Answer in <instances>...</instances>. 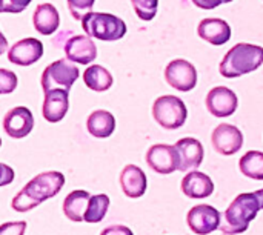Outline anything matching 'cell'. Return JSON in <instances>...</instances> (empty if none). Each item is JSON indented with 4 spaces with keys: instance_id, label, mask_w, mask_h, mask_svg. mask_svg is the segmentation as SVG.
<instances>
[{
    "instance_id": "obj_27",
    "label": "cell",
    "mask_w": 263,
    "mask_h": 235,
    "mask_svg": "<svg viewBox=\"0 0 263 235\" xmlns=\"http://www.w3.org/2000/svg\"><path fill=\"white\" fill-rule=\"evenodd\" d=\"M68 2V8L71 15L76 20H83V17L89 12H92V5L96 0H66Z\"/></svg>"
},
{
    "instance_id": "obj_2",
    "label": "cell",
    "mask_w": 263,
    "mask_h": 235,
    "mask_svg": "<svg viewBox=\"0 0 263 235\" xmlns=\"http://www.w3.org/2000/svg\"><path fill=\"white\" fill-rule=\"evenodd\" d=\"M260 209H263V189L237 195L222 216L220 231L230 235L243 234Z\"/></svg>"
},
{
    "instance_id": "obj_10",
    "label": "cell",
    "mask_w": 263,
    "mask_h": 235,
    "mask_svg": "<svg viewBox=\"0 0 263 235\" xmlns=\"http://www.w3.org/2000/svg\"><path fill=\"white\" fill-rule=\"evenodd\" d=\"M148 166L157 174H171L179 171V157L177 151L171 145H153L145 157Z\"/></svg>"
},
{
    "instance_id": "obj_5",
    "label": "cell",
    "mask_w": 263,
    "mask_h": 235,
    "mask_svg": "<svg viewBox=\"0 0 263 235\" xmlns=\"http://www.w3.org/2000/svg\"><path fill=\"white\" fill-rule=\"evenodd\" d=\"M153 117L163 129L174 131L185 125L188 111L182 99L176 95H162L153 105Z\"/></svg>"
},
{
    "instance_id": "obj_22",
    "label": "cell",
    "mask_w": 263,
    "mask_h": 235,
    "mask_svg": "<svg viewBox=\"0 0 263 235\" xmlns=\"http://www.w3.org/2000/svg\"><path fill=\"white\" fill-rule=\"evenodd\" d=\"M91 194L86 191H72L63 202V214L71 222H85V212L88 209Z\"/></svg>"
},
{
    "instance_id": "obj_17",
    "label": "cell",
    "mask_w": 263,
    "mask_h": 235,
    "mask_svg": "<svg viewBox=\"0 0 263 235\" xmlns=\"http://www.w3.org/2000/svg\"><path fill=\"white\" fill-rule=\"evenodd\" d=\"M69 108V99L68 92L62 89H52L49 92H45V100L42 106V114L46 122L57 123L60 122Z\"/></svg>"
},
{
    "instance_id": "obj_33",
    "label": "cell",
    "mask_w": 263,
    "mask_h": 235,
    "mask_svg": "<svg viewBox=\"0 0 263 235\" xmlns=\"http://www.w3.org/2000/svg\"><path fill=\"white\" fill-rule=\"evenodd\" d=\"M2 169H3V179H2V186H5V185H8V183H11V180L14 179V172L6 166V165H2Z\"/></svg>"
},
{
    "instance_id": "obj_24",
    "label": "cell",
    "mask_w": 263,
    "mask_h": 235,
    "mask_svg": "<svg viewBox=\"0 0 263 235\" xmlns=\"http://www.w3.org/2000/svg\"><path fill=\"white\" fill-rule=\"evenodd\" d=\"M239 168L245 177L251 180H263V152L259 151L247 152L240 159Z\"/></svg>"
},
{
    "instance_id": "obj_15",
    "label": "cell",
    "mask_w": 263,
    "mask_h": 235,
    "mask_svg": "<svg viewBox=\"0 0 263 235\" xmlns=\"http://www.w3.org/2000/svg\"><path fill=\"white\" fill-rule=\"evenodd\" d=\"M65 54L74 63L88 65L97 57V48L88 35H72L65 42Z\"/></svg>"
},
{
    "instance_id": "obj_30",
    "label": "cell",
    "mask_w": 263,
    "mask_h": 235,
    "mask_svg": "<svg viewBox=\"0 0 263 235\" xmlns=\"http://www.w3.org/2000/svg\"><path fill=\"white\" fill-rule=\"evenodd\" d=\"M26 231V222H11L0 226V235H23Z\"/></svg>"
},
{
    "instance_id": "obj_6",
    "label": "cell",
    "mask_w": 263,
    "mask_h": 235,
    "mask_svg": "<svg viewBox=\"0 0 263 235\" xmlns=\"http://www.w3.org/2000/svg\"><path fill=\"white\" fill-rule=\"evenodd\" d=\"M79 68L69 58H60L48 65L42 74V89L49 92L52 89H62L69 92L74 82L79 79Z\"/></svg>"
},
{
    "instance_id": "obj_31",
    "label": "cell",
    "mask_w": 263,
    "mask_h": 235,
    "mask_svg": "<svg viewBox=\"0 0 263 235\" xmlns=\"http://www.w3.org/2000/svg\"><path fill=\"white\" fill-rule=\"evenodd\" d=\"M233 0H193V3L197 6V8H202V9H214L223 3H230Z\"/></svg>"
},
{
    "instance_id": "obj_12",
    "label": "cell",
    "mask_w": 263,
    "mask_h": 235,
    "mask_svg": "<svg viewBox=\"0 0 263 235\" xmlns=\"http://www.w3.org/2000/svg\"><path fill=\"white\" fill-rule=\"evenodd\" d=\"M43 55V43L34 37L15 42L8 51V60L18 66H31Z\"/></svg>"
},
{
    "instance_id": "obj_32",
    "label": "cell",
    "mask_w": 263,
    "mask_h": 235,
    "mask_svg": "<svg viewBox=\"0 0 263 235\" xmlns=\"http://www.w3.org/2000/svg\"><path fill=\"white\" fill-rule=\"evenodd\" d=\"M100 235H134L133 231L126 226H122V225H114V226H108L102 231Z\"/></svg>"
},
{
    "instance_id": "obj_18",
    "label": "cell",
    "mask_w": 263,
    "mask_h": 235,
    "mask_svg": "<svg viewBox=\"0 0 263 235\" xmlns=\"http://www.w3.org/2000/svg\"><path fill=\"white\" fill-rule=\"evenodd\" d=\"M120 186L126 197L139 199L146 192L148 180H146L145 172L139 166L128 165L120 172Z\"/></svg>"
},
{
    "instance_id": "obj_11",
    "label": "cell",
    "mask_w": 263,
    "mask_h": 235,
    "mask_svg": "<svg viewBox=\"0 0 263 235\" xmlns=\"http://www.w3.org/2000/svg\"><path fill=\"white\" fill-rule=\"evenodd\" d=\"M211 142L214 149L222 155H234L242 149L243 145V134L240 129L230 123L219 125L211 135Z\"/></svg>"
},
{
    "instance_id": "obj_21",
    "label": "cell",
    "mask_w": 263,
    "mask_h": 235,
    "mask_svg": "<svg viewBox=\"0 0 263 235\" xmlns=\"http://www.w3.org/2000/svg\"><path fill=\"white\" fill-rule=\"evenodd\" d=\"M86 129L92 137L106 139L116 129V119L109 111L97 109L86 120Z\"/></svg>"
},
{
    "instance_id": "obj_34",
    "label": "cell",
    "mask_w": 263,
    "mask_h": 235,
    "mask_svg": "<svg viewBox=\"0 0 263 235\" xmlns=\"http://www.w3.org/2000/svg\"><path fill=\"white\" fill-rule=\"evenodd\" d=\"M225 235H230V234H225Z\"/></svg>"
},
{
    "instance_id": "obj_9",
    "label": "cell",
    "mask_w": 263,
    "mask_h": 235,
    "mask_svg": "<svg viewBox=\"0 0 263 235\" xmlns=\"http://www.w3.org/2000/svg\"><path fill=\"white\" fill-rule=\"evenodd\" d=\"M206 109L219 119L230 117L236 112L239 100L233 89L227 86H216L206 95Z\"/></svg>"
},
{
    "instance_id": "obj_25",
    "label": "cell",
    "mask_w": 263,
    "mask_h": 235,
    "mask_svg": "<svg viewBox=\"0 0 263 235\" xmlns=\"http://www.w3.org/2000/svg\"><path fill=\"white\" fill-rule=\"evenodd\" d=\"M109 208V197L106 194H97L91 195L88 209L85 212V222L86 223H99L103 220Z\"/></svg>"
},
{
    "instance_id": "obj_7",
    "label": "cell",
    "mask_w": 263,
    "mask_h": 235,
    "mask_svg": "<svg viewBox=\"0 0 263 235\" xmlns=\"http://www.w3.org/2000/svg\"><path fill=\"white\" fill-rule=\"evenodd\" d=\"M165 80L177 91L188 92L197 85V69L193 63L183 58H176L165 69Z\"/></svg>"
},
{
    "instance_id": "obj_13",
    "label": "cell",
    "mask_w": 263,
    "mask_h": 235,
    "mask_svg": "<svg viewBox=\"0 0 263 235\" xmlns=\"http://www.w3.org/2000/svg\"><path fill=\"white\" fill-rule=\"evenodd\" d=\"M34 128L32 112L25 106H15L9 109L3 119V129L12 139L26 137Z\"/></svg>"
},
{
    "instance_id": "obj_29",
    "label": "cell",
    "mask_w": 263,
    "mask_h": 235,
    "mask_svg": "<svg viewBox=\"0 0 263 235\" xmlns=\"http://www.w3.org/2000/svg\"><path fill=\"white\" fill-rule=\"evenodd\" d=\"M32 0H2V8L0 11L2 12H12V14H17V12H22Z\"/></svg>"
},
{
    "instance_id": "obj_28",
    "label": "cell",
    "mask_w": 263,
    "mask_h": 235,
    "mask_svg": "<svg viewBox=\"0 0 263 235\" xmlns=\"http://www.w3.org/2000/svg\"><path fill=\"white\" fill-rule=\"evenodd\" d=\"M17 88V75L5 68L0 69V92L9 94Z\"/></svg>"
},
{
    "instance_id": "obj_20",
    "label": "cell",
    "mask_w": 263,
    "mask_h": 235,
    "mask_svg": "<svg viewBox=\"0 0 263 235\" xmlns=\"http://www.w3.org/2000/svg\"><path fill=\"white\" fill-rule=\"evenodd\" d=\"M32 23L37 32L42 35H51L57 31L60 25V15L54 5L51 3H40L32 15Z\"/></svg>"
},
{
    "instance_id": "obj_1",
    "label": "cell",
    "mask_w": 263,
    "mask_h": 235,
    "mask_svg": "<svg viewBox=\"0 0 263 235\" xmlns=\"http://www.w3.org/2000/svg\"><path fill=\"white\" fill-rule=\"evenodd\" d=\"M63 185L65 177L62 172H42L25 185V188L12 199L11 206L17 212H28L42 205L45 200L55 197L63 188Z\"/></svg>"
},
{
    "instance_id": "obj_26",
    "label": "cell",
    "mask_w": 263,
    "mask_h": 235,
    "mask_svg": "<svg viewBox=\"0 0 263 235\" xmlns=\"http://www.w3.org/2000/svg\"><path fill=\"white\" fill-rule=\"evenodd\" d=\"M131 3H133V8L140 20L149 22L157 14L159 0H131Z\"/></svg>"
},
{
    "instance_id": "obj_19",
    "label": "cell",
    "mask_w": 263,
    "mask_h": 235,
    "mask_svg": "<svg viewBox=\"0 0 263 235\" xmlns=\"http://www.w3.org/2000/svg\"><path fill=\"white\" fill-rule=\"evenodd\" d=\"M182 192L190 199H206L214 192V183L206 174L193 171L182 180Z\"/></svg>"
},
{
    "instance_id": "obj_8",
    "label": "cell",
    "mask_w": 263,
    "mask_h": 235,
    "mask_svg": "<svg viewBox=\"0 0 263 235\" xmlns=\"http://www.w3.org/2000/svg\"><path fill=\"white\" fill-rule=\"evenodd\" d=\"M186 223L190 229L197 235H208L220 228L222 216L210 205H197L190 209L186 216Z\"/></svg>"
},
{
    "instance_id": "obj_3",
    "label": "cell",
    "mask_w": 263,
    "mask_h": 235,
    "mask_svg": "<svg viewBox=\"0 0 263 235\" xmlns=\"http://www.w3.org/2000/svg\"><path fill=\"white\" fill-rule=\"evenodd\" d=\"M262 63V46L251 43H237L227 52V55L220 62L219 71L227 79H236L256 71Z\"/></svg>"
},
{
    "instance_id": "obj_4",
    "label": "cell",
    "mask_w": 263,
    "mask_h": 235,
    "mask_svg": "<svg viewBox=\"0 0 263 235\" xmlns=\"http://www.w3.org/2000/svg\"><path fill=\"white\" fill-rule=\"evenodd\" d=\"M82 28L88 37L103 40V42H116L120 40L126 34V25L117 15L108 12H89L82 20Z\"/></svg>"
},
{
    "instance_id": "obj_23",
    "label": "cell",
    "mask_w": 263,
    "mask_h": 235,
    "mask_svg": "<svg viewBox=\"0 0 263 235\" xmlns=\"http://www.w3.org/2000/svg\"><path fill=\"white\" fill-rule=\"evenodd\" d=\"M83 82H85L86 88H89L91 91L103 92V91H108L112 86V75L103 66L91 65L89 68L85 69Z\"/></svg>"
},
{
    "instance_id": "obj_14",
    "label": "cell",
    "mask_w": 263,
    "mask_h": 235,
    "mask_svg": "<svg viewBox=\"0 0 263 235\" xmlns=\"http://www.w3.org/2000/svg\"><path fill=\"white\" fill-rule=\"evenodd\" d=\"M179 157V171L197 169L203 162V146L197 139L185 137L174 145Z\"/></svg>"
},
{
    "instance_id": "obj_16",
    "label": "cell",
    "mask_w": 263,
    "mask_h": 235,
    "mask_svg": "<svg viewBox=\"0 0 263 235\" xmlns=\"http://www.w3.org/2000/svg\"><path fill=\"white\" fill-rule=\"evenodd\" d=\"M197 34L210 45L220 46L231 38V26L222 18H203L197 26Z\"/></svg>"
}]
</instances>
